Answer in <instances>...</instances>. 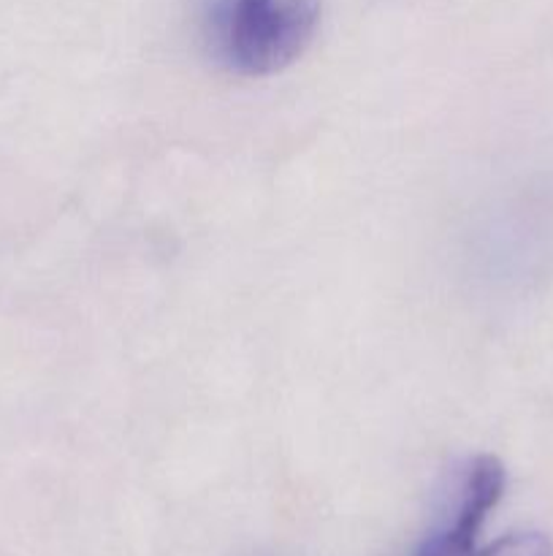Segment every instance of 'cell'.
I'll use <instances>...</instances> for the list:
<instances>
[{
  "label": "cell",
  "mask_w": 553,
  "mask_h": 556,
  "mask_svg": "<svg viewBox=\"0 0 553 556\" xmlns=\"http://www.w3.org/2000/svg\"><path fill=\"white\" fill-rule=\"evenodd\" d=\"M320 0H233L226 54L247 76H269L296 63L312 43Z\"/></svg>",
  "instance_id": "cell-1"
},
{
  "label": "cell",
  "mask_w": 553,
  "mask_h": 556,
  "mask_svg": "<svg viewBox=\"0 0 553 556\" xmlns=\"http://www.w3.org/2000/svg\"><path fill=\"white\" fill-rule=\"evenodd\" d=\"M504 492V467L497 456H477L461 486L453 525L428 538L415 556H477L475 541L483 521Z\"/></svg>",
  "instance_id": "cell-2"
},
{
  "label": "cell",
  "mask_w": 553,
  "mask_h": 556,
  "mask_svg": "<svg viewBox=\"0 0 553 556\" xmlns=\"http://www.w3.org/2000/svg\"><path fill=\"white\" fill-rule=\"evenodd\" d=\"M477 556H553V546L542 532H513Z\"/></svg>",
  "instance_id": "cell-3"
}]
</instances>
